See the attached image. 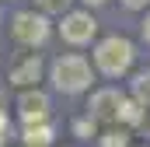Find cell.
I'll return each instance as SVG.
<instances>
[{
	"mask_svg": "<svg viewBox=\"0 0 150 147\" xmlns=\"http://www.w3.org/2000/svg\"><path fill=\"white\" fill-rule=\"evenodd\" d=\"M91 63L84 56H59L52 63V84L63 95H80L84 88H91Z\"/></svg>",
	"mask_w": 150,
	"mask_h": 147,
	"instance_id": "cell-1",
	"label": "cell"
},
{
	"mask_svg": "<svg viewBox=\"0 0 150 147\" xmlns=\"http://www.w3.org/2000/svg\"><path fill=\"white\" fill-rule=\"evenodd\" d=\"M133 42L129 39H101L98 42V49H94V63H98V70L108 74V77H119V74H126L129 67H133Z\"/></svg>",
	"mask_w": 150,
	"mask_h": 147,
	"instance_id": "cell-2",
	"label": "cell"
},
{
	"mask_svg": "<svg viewBox=\"0 0 150 147\" xmlns=\"http://www.w3.org/2000/svg\"><path fill=\"white\" fill-rule=\"evenodd\" d=\"M11 35L18 39L21 46H42L49 39V21L42 14H35V11H21L11 21Z\"/></svg>",
	"mask_w": 150,
	"mask_h": 147,
	"instance_id": "cell-3",
	"label": "cell"
},
{
	"mask_svg": "<svg viewBox=\"0 0 150 147\" xmlns=\"http://www.w3.org/2000/svg\"><path fill=\"white\" fill-rule=\"evenodd\" d=\"M94 32H98V21H94L87 11H70V14H63L59 35L67 39L70 46H84V42H91Z\"/></svg>",
	"mask_w": 150,
	"mask_h": 147,
	"instance_id": "cell-4",
	"label": "cell"
},
{
	"mask_svg": "<svg viewBox=\"0 0 150 147\" xmlns=\"http://www.w3.org/2000/svg\"><path fill=\"white\" fill-rule=\"evenodd\" d=\"M119 105H122V95L115 91V88H101V91H94L91 95V119L94 123H115V116H119Z\"/></svg>",
	"mask_w": 150,
	"mask_h": 147,
	"instance_id": "cell-5",
	"label": "cell"
},
{
	"mask_svg": "<svg viewBox=\"0 0 150 147\" xmlns=\"http://www.w3.org/2000/svg\"><path fill=\"white\" fill-rule=\"evenodd\" d=\"M18 116L25 119V126H32V123H45L49 119V98L32 88V91H21V98H18Z\"/></svg>",
	"mask_w": 150,
	"mask_h": 147,
	"instance_id": "cell-6",
	"label": "cell"
},
{
	"mask_svg": "<svg viewBox=\"0 0 150 147\" xmlns=\"http://www.w3.org/2000/svg\"><path fill=\"white\" fill-rule=\"evenodd\" d=\"M38 77H42V60H38V56H28V60H21V63L11 70V84H14V88H32Z\"/></svg>",
	"mask_w": 150,
	"mask_h": 147,
	"instance_id": "cell-7",
	"label": "cell"
},
{
	"mask_svg": "<svg viewBox=\"0 0 150 147\" xmlns=\"http://www.w3.org/2000/svg\"><path fill=\"white\" fill-rule=\"evenodd\" d=\"M25 147H52V126L49 123H32L25 126Z\"/></svg>",
	"mask_w": 150,
	"mask_h": 147,
	"instance_id": "cell-8",
	"label": "cell"
},
{
	"mask_svg": "<svg viewBox=\"0 0 150 147\" xmlns=\"http://www.w3.org/2000/svg\"><path fill=\"white\" fill-rule=\"evenodd\" d=\"M126 123V126H136V123H143V105L136 102V98H122V105H119V116H115V123Z\"/></svg>",
	"mask_w": 150,
	"mask_h": 147,
	"instance_id": "cell-9",
	"label": "cell"
},
{
	"mask_svg": "<svg viewBox=\"0 0 150 147\" xmlns=\"http://www.w3.org/2000/svg\"><path fill=\"white\" fill-rule=\"evenodd\" d=\"M133 98H136L140 105H150V70L133 77Z\"/></svg>",
	"mask_w": 150,
	"mask_h": 147,
	"instance_id": "cell-10",
	"label": "cell"
},
{
	"mask_svg": "<svg viewBox=\"0 0 150 147\" xmlns=\"http://www.w3.org/2000/svg\"><path fill=\"white\" fill-rule=\"evenodd\" d=\"M101 147H129V133L126 130H108V133H101Z\"/></svg>",
	"mask_w": 150,
	"mask_h": 147,
	"instance_id": "cell-11",
	"label": "cell"
},
{
	"mask_svg": "<svg viewBox=\"0 0 150 147\" xmlns=\"http://www.w3.org/2000/svg\"><path fill=\"white\" fill-rule=\"evenodd\" d=\"M38 7H42L45 14H67L70 0H38Z\"/></svg>",
	"mask_w": 150,
	"mask_h": 147,
	"instance_id": "cell-12",
	"label": "cell"
},
{
	"mask_svg": "<svg viewBox=\"0 0 150 147\" xmlns=\"http://www.w3.org/2000/svg\"><path fill=\"white\" fill-rule=\"evenodd\" d=\"M74 133H77V137H94V119H77V123H74Z\"/></svg>",
	"mask_w": 150,
	"mask_h": 147,
	"instance_id": "cell-13",
	"label": "cell"
},
{
	"mask_svg": "<svg viewBox=\"0 0 150 147\" xmlns=\"http://www.w3.org/2000/svg\"><path fill=\"white\" fill-rule=\"evenodd\" d=\"M7 137H11V123H7V112H0V147L7 144Z\"/></svg>",
	"mask_w": 150,
	"mask_h": 147,
	"instance_id": "cell-14",
	"label": "cell"
},
{
	"mask_svg": "<svg viewBox=\"0 0 150 147\" xmlns=\"http://www.w3.org/2000/svg\"><path fill=\"white\" fill-rule=\"evenodd\" d=\"M122 4H126V7H129V11H140V7H147L150 0H122Z\"/></svg>",
	"mask_w": 150,
	"mask_h": 147,
	"instance_id": "cell-15",
	"label": "cell"
},
{
	"mask_svg": "<svg viewBox=\"0 0 150 147\" xmlns=\"http://www.w3.org/2000/svg\"><path fill=\"white\" fill-rule=\"evenodd\" d=\"M143 39L150 42V14H147V21H143Z\"/></svg>",
	"mask_w": 150,
	"mask_h": 147,
	"instance_id": "cell-16",
	"label": "cell"
},
{
	"mask_svg": "<svg viewBox=\"0 0 150 147\" xmlns=\"http://www.w3.org/2000/svg\"><path fill=\"white\" fill-rule=\"evenodd\" d=\"M84 4H91V7H101V4H105V0H84Z\"/></svg>",
	"mask_w": 150,
	"mask_h": 147,
	"instance_id": "cell-17",
	"label": "cell"
}]
</instances>
